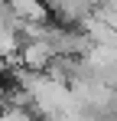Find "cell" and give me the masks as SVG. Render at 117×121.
<instances>
[{"instance_id":"1","label":"cell","mask_w":117,"mask_h":121,"mask_svg":"<svg viewBox=\"0 0 117 121\" xmlns=\"http://www.w3.org/2000/svg\"><path fill=\"white\" fill-rule=\"evenodd\" d=\"M52 56L55 52L46 39H23L20 46V65H26V69H46Z\"/></svg>"},{"instance_id":"2","label":"cell","mask_w":117,"mask_h":121,"mask_svg":"<svg viewBox=\"0 0 117 121\" xmlns=\"http://www.w3.org/2000/svg\"><path fill=\"white\" fill-rule=\"evenodd\" d=\"M20 20H49V7L42 0H10Z\"/></svg>"},{"instance_id":"3","label":"cell","mask_w":117,"mask_h":121,"mask_svg":"<svg viewBox=\"0 0 117 121\" xmlns=\"http://www.w3.org/2000/svg\"><path fill=\"white\" fill-rule=\"evenodd\" d=\"M3 72H7V59L0 56V75H3Z\"/></svg>"}]
</instances>
